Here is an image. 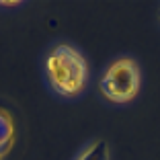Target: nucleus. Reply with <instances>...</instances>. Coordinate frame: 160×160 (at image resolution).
<instances>
[{
  "label": "nucleus",
  "instance_id": "1",
  "mask_svg": "<svg viewBox=\"0 0 160 160\" xmlns=\"http://www.w3.org/2000/svg\"><path fill=\"white\" fill-rule=\"evenodd\" d=\"M45 82L62 99H78L90 80V68L84 53L76 45L60 41L49 47L43 60Z\"/></svg>",
  "mask_w": 160,
  "mask_h": 160
},
{
  "label": "nucleus",
  "instance_id": "6",
  "mask_svg": "<svg viewBox=\"0 0 160 160\" xmlns=\"http://www.w3.org/2000/svg\"><path fill=\"white\" fill-rule=\"evenodd\" d=\"M0 160H2V156H0Z\"/></svg>",
  "mask_w": 160,
  "mask_h": 160
},
{
  "label": "nucleus",
  "instance_id": "4",
  "mask_svg": "<svg viewBox=\"0 0 160 160\" xmlns=\"http://www.w3.org/2000/svg\"><path fill=\"white\" fill-rule=\"evenodd\" d=\"M74 160H111V148H109L107 140L97 138V140L88 142Z\"/></svg>",
  "mask_w": 160,
  "mask_h": 160
},
{
  "label": "nucleus",
  "instance_id": "3",
  "mask_svg": "<svg viewBox=\"0 0 160 160\" xmlns=\"http://www.w3.org/2000/svg\"><path fill=\"white\" fill-rule=\"evenodd\" d=\"M14 142V121L6 109H0V156L4 158Z\"/></svg>",
  "mask_w": 160,
  "mask_h": 160
},
{
  "label": "nucleus",
  "instance_id": "5",
  "mask_svg": "<svg viewBox=\"0 0 160 160\" xmlns=\"http://www.w3.org/2000/svg\"><path fill=\"white\" fill-rule=\"evenodd\" d=\"M158 21H160V8H158Z\"/></svg>",
  "mask_w": 160,
  "mask_h": 160
},
{
  "label": "nucleus",
  "instance_id": "2",
  "mask_svg": "<svg viewBox=\"0 0 160 160\" xmlns=\"http://www.w3.org/2000/svg\"><path fill=\"white\" fill-rule=\"evenodd\" d=\"M142 68L136 58L119 56L103 68L99 76V92L113 105H127L140 94Z\"/></svg>",
  "mask_w": 160,
  "mask_h": 160
}]
</instances>
